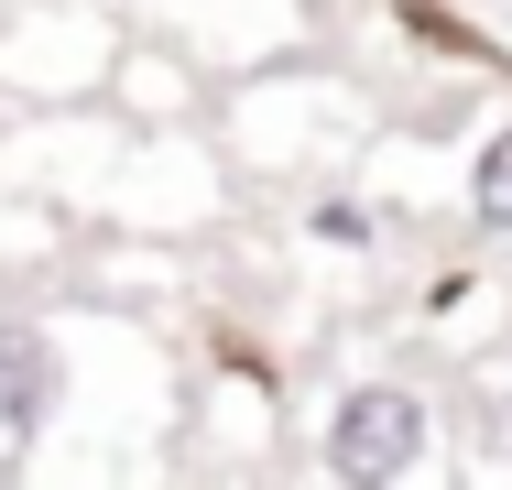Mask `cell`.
<instances>
[{"label":"cell","mask_w":512,"mask_h":490,"mask_svg":"<svg viewBox=\"0 0 512 490\" xmlns=\"http://www.w3.org/2000/svg\"><path fill=\"white\" fill-rule=\"evenodd\" d=\"M131 327L99 316H22L0 305V469H55L66 436L99 414V360Z\"/></svg>","instance_id":"6da1fadb"},{"label":"cell","mask_w":512,"mask_h":490,"mask_svg":"<svg viewBox=\"0 0 512 490\" xmlns=\"http://www.w3.org/2000/svg\"><path fill=\"white\" fill-rule=\"evenodd\" d=\"M371 109L338 88V77H306V66H251L229 88V120L218 142L251 164V175H284V164H316V142H360Z\"/></svg>","instance_id":"3957f363"},{"label":"cell","mask_w":512,"mask_h":490,"mask_svg":"<svg viewBox=\"0 0 512 490\" xmlns=\"http://www.w3.org/2000/svg\"><path fill=\"white\" fill-rule=\"evenodd\" d=\"M295 229H306V251H327V262H371V251H382V218H371L360 196H306Z\"/></svg>","instance_id":"52a82bcc"},{"label":"cell","mask_w":512,"mask_h":490,"mask_svg":"<svg viewBox=\"0 0 512 490\" xmlns=\"http://www.w3.org/2000/svg\"><path fill=\"white\" fill-rule=\"evenodd\" d=\"M99 77H120V22H109L99 0H33V11H11V33H0V88L77 109Z\"/></svg>","instance_id":"277c9868"},{"label":"cell","mask_w":512,"mask_h":490,"mask_svg":"<svg viewBox=\"0 0 512 490\" xmlns=\"http://www.w3.org/2000/svg\"><path fill=\"white\" fill-rule=\"evenodd\" d=\"M447 458V414L436 392L404 382V371H371V382H338L327 414H316V469L349 490H404V480H436Z\"/></svg>","instance_id":"7a4b0ae2"},{"label":"cell","mask_w":512,"mask_h":490,"mask_svg":"<svg viewBox=\"0 0 512 490\" xmlns=\"http://www.w3.org/2000/svg\"><path fill=\"white\" fill-rule=\"evenodd\" d=\"M131 22H153L175 55H197V66H229V77H251V66H273V55H295L316 22H327V0H131Z\"/></svg>","instance_id":"5b68a950"},{"label":"cell","mask_w":512,"mask_h":490,"mask_svg":"<svg viewBox=\"0 0 512 490\" xmlns=\"http://www.w3.org/2000/svg\"><path fill=\"white\" fill-rule=\"evenodd\" d=\"M502 447H512V349H502Z\"/></svg>","instance_id":"ba28073f"},{"label":"cell","mask_w":512,"mask_h":490,"mask_svg":"<svg viewBox=\"0 0 512 490\" xmlns=\"http://www.w3.org/2000/svg\"><path fill=\"white\" fill-rule=\"evenodd\" d=\"M458 218H469L491 251H512V120H480V131H469V164H458Z\"/></svg>","instance_id":"8992f818"}]
</instances>
